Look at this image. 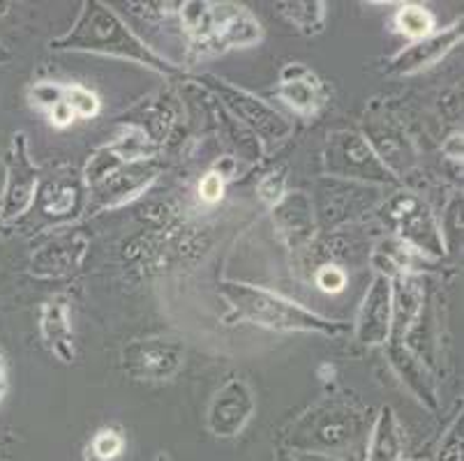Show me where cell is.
<instances>
[{"instance_id": "1", "label": "cell", "mask_w": 464, "mask_h": 461, "mask_svg": "<svg viewBox=\"0 0 464 461\" xmlns=\"http://www.w3.org/2000/svg\"><path fill=\"white\" fill-rule=\"evenodd\" d=\"M53 46L56 49L109 53V56L130 58V61L149 65L158 72H171L167 61H162L132 31H128V25L118 19L107 5L95 3V0L83 5V12L74 28L65 37L53 42Z\"/></svg>"}, {"instance_id": "2", "label": "cell", "mask_w": 464, "mask_h": 461, "mask_svg": "<svg viewBox=\"0 0 464 461\" xmlns=\"http://www.w3.org/2000/svg\"><path fill=\"white\" fill-rule=\"evenodd\" d=\"M222 293L229 300L231 307L238 312L240 319H247L268 330H282V332H324V335H337L342 325L322 319L303 310L291 300L271 291L255 289L247 284H222Z\"/></svg>"}, {"instance_id": "3", "label": "cell", "mask_w": 464, "mask_h": 461, "mask_svg": "<svg viewBox=\"0 0 464 461\" xmlns=\"http://www.w3.org/2000/svg\"><path fill=\"white\" fill-rule=\"evenodd\" d=\"M362 413L349 404H324L307 413L296 429L291 431L289 443L303 455L331 456L333 452L349 447L362 437Z\"/></svg>"}, {"instance_id": "4", "label": "cell", "mask_w": 464, "mask_h": 461, "mask_svg": "<svg viewBox=\"0 0 464 461\" xmlns=\"http://www.w3.org/2000/svg\"><path fill=\"white\" fill-rule=\"evenodd\" d=\"M326 168L333 176L370 180V183H393V173L379 159L368 139L353 132L333 134L326 148Z\"/></svg>"}, {"instance_id": "5", "label": "cell", "mask_w": 464, "mask_h": 461, "mask_svg": "<svg viewBox=\"0 0 464 461\" xmlns=\"http://www.w3.org/2000/svg\"><path fill=\"white\" fill-rule=\"evenodd\" d=\"M37 171L33 167L26 150V134L19 132L12 137L10 159H7V183L0 201V215L14 219L26 213L35 201Z\"/></svg>"}, {"instance_id": "6", "label": "cell", "mask_w": 464, "mask_h": 461, "mask_svg": "<svg viewBox=\"0 0 464 461\" xmlns=\"http://www.w3.org/2000/svg\"><path fill=\"white\" fill-rule=\"evenodd\" d=\"M255 413V397L246 380H229L213 397L208 408V429L218 438H234Z\"/></svg>"}, {"instance_id": "7", "label": "cell", "mask_w": 464, "mask_h": 461, "mask_svg": "<svg viewBox=\"0 0 464 461\" xmlns=\"http://www.w3.org/2000/svg\"><path fill=\"white\" fill-rule=\"evenodd\" d=\"M208 82L213 83V88L219 92V97L227 101V107H229L240 120H246L247 125L255 127L261 137L282 139L289 134V122H286L276 109L268 107L266 101L256 100L250 92L229 86V83L222 82V79H215V76H208Z\"/></svg>"}, {"instance_id": "8", "label": "cell", "mask_w": 464, "mask_h": 461, "mask_svg": "<svg viewBox=\"0 0 464 461\" xmlns=\"http://www.w3.org/2000/svg\"><path fill=\"white\" fill-rule=\"evenodd\" d=\"M125 370L137 379L162 380L183 365V349L171 340H143L125 349Z\"/></svg>"}, {"instance_id": "9", "label": "cell", "mask_w": 464, "mask_h": 461, "mask_svg": "<svg viewBox=\"0 0 464 461\" xmlns=\"http://www.w3.org/2000/svg\"><path fill=\"white\" fill-rule=\"evenodd\" d=\"M393 217L398 219L400 235H402L404 243L413 245L420 252H444V240H441V234H439L437 222H434L428 206L420 203L419 198L400 197L393 203Z\"/></svg>"}, {"instance_id": "10", "label": "cell", "mask_w": 464, "mask_h": 461, "mask_svg": "<svg viewBox=\"0 0 464 461\" xmlns=\"http://www.w3.org/2000/svg\"><path fill=\"white\" fill-rule=\"evenodd\" d=\"M261 40V25L246 7L234 3H213V35L204 46L219 49H236V46H252Z\"/></svg>"}, {"instance_id": "11", "label": "cell", "mask_w": 464, "mask_h": 461, "mask_svg": "<svg viewBox=\"0 0 464 461\" xmlns=\"http://www.w3.org/2000/svg\"><path fill=\"white\" fill-rule=\"evenodd\" d=\"M391 279L379 274L374 277L368 295L362 300L358 314V341L362 344H383L391 332Z\"/></svg>"}, {"instance_id": "12", "label": "cell", "mask_w": 464, "mask_h": 461, "mask_svg": "<svg viewBox=\"0 0 464 461\" xmlns=\"http://www.w3.org/2000/svg\"><path fill=\"white\" fill-rule=\"evenodd\" d=\"M459 40H462V28H459V25H453V28L439 33V35L423 37V40H419L416 44L400 51L398 56L391 61V72L411 74V72H419L423 70V67L434 65V62L441 61Z\"/></svg>"}, {"instance_id": "13", "label": "cell", "mask_w": 464, "mask_h": 461, "mask_svg": "<svg viewBox=\"0 0 464 461\" xmlns=\"http://www.w3.org/2000/svg\"><path fill=\"white\" fill-rule=\"evenodd\" d=\"M282 101H286L291 109L303 116H310L316 109L322 107L324 92L322 83L312 74L307 67L303 65H289L282 72V83L277 91Z\"/></svg>"}, {"instance_id": "14", "label": "cell", "mask_w": 464, "mask_h": 461, "mask_svg": "<svg viewBox=\"0 0 464 461\" xmlns=\"http://www.w3.org/2000/svg\"><path fill=\"white\" fill-rule=\"evenodd\" d=\"M42 337L53 355H58L63 362L74 360V344H72V325L67 303L63 298L49 300L42 307L40 319Z\"/></svg>"}, {"instance_id": "15", "label": "cell", "mask_w": 464, "mask_h": 461, "mask_svg": "<svg viewBox=\"0 0 464 461\" xmlns=\"http://www.w3.org/2000/svg\"><path fill=\"white\" fill-rule=\"evenodd\" d=\"M402 429L391 408H382L377 425L370 434V447L365 461H400L402 456Z\"/></svg>"}, {"instance_id": "16", "label": "cell", "mask_w": 464, "mask_h": 461, "mask_svg": "<svg viewBox=\"0 0 464 461\" xmlns=\"http://www.w3.org/2000/svg\"><path fill=\"white\" fill-rule=\"evenodd\" d=\"M282 16L289 19V24H294L301 33H322L324 24H326V3H319V0H305V3H280Z\"/></svg>"}, {"instance_id": "17", "label": "cell", "mask_w": 464, "mask_h": 461, "mask_svg": "<svg viewBox=\"0 0 464 461\" xmlns=\"http://www.w3.org/2000/svg\"><path fill=\"white\" fill-rule=\"evenodd\" d=\"M395 24H398V31L404 33L407 37L413 40H423L432 33L434 28V16L430 14V10L419 5H404L402 10L395 16Z\"/></svg>"}, {"instance_id": "18", "label": "cell", "mask_w": 464, "mask_h": 461, "mask_svg": "<svg viewBox=\"0 0 464 461\" xmlns=\"http://www.w3.org/2000/svg\"><path fill=\"white\" fill-rule=\"evenodd\" d=\"M123 437L113 429H104L92 437L86 447V461H111L123 452Z\"/></svg>"}, {"instance_id": "19", "label": "cell", "mask_w": 464, "mask_h": 461, "mask_svg": "<svg viewBox=\"0 0 464 461\" xmlns=\"http://www.w3.org/2000/svg\"><path fill=\"white\" fill-rule=\"evenodd\" d=\"M65 104L74 118H92L100 111V100L82 86L65 88Z\"/></svg>"}, {"instance_id": "20", "label": "cell", "mask_w": 464, "mask_h": 461, "mask_svg": "<svg viewBox=\"0 0 464 461\" xmlns=\"http://www.w3.org/2000/svg\"><path fill=\"white\" fill-rule=\"evenodd\" d=\"M28 97H31L33 107L44 109V111L52 113L53 109L65 100V86H58V83H52V82L35 83V86L28 91Z\"/></svg>"}, {"instance_id": "21", "label": "cell", "mask_w": 464, "mask_h": 461, "mask_svg": "<svg viewBox=\"0 0 464 461\" xmlns=\"http://www.w3.org/2000/svg\"><path fill=\"white\" fill-rule=\"evenodd\" d=\"M316 286L326 293H340L347 286V273L337 265H324L316 273Z\"/></svg>"}, {"instance_id": "22", "label": "cell", "mask_w": 464, "mask_h": 461, "mask_svg": "<svg viewBox=\"0 0 464 461\" xmlns=\"http://www.w3.org/2000/svg\"><path fill=\"white\" fill-rule=\"evenodd\" d=\"M282 194H285V176H280V173H273V176H266L264 180H261L259 185V197L264 198L266 203H271V206H276V203L282 201Z\"/></svg>"}, {"instance_id": "23", "label": "cell", "mask_w": 464, "mask_h": 461, "mask_svg": "<svg viewBox=\"0 0 464 461\" xmlns=\"http://www.w3.org/2000/svg\"><path fill=\"white\" fill-rule=\"evenodd\" d=\"M439 461H462V425H455L450 431V437L439 450Z\"/></svg>"}, {"instance_id": "24", "label": "cell", "mask_w": 464, "mask_h": 461, "mask_svg": "<svg viewBox=\"0 0 464 461\" xmlns=\"http://www.w3.org/2000/svg\"><path fill=\"white\" fill-rule=\"evenodd\" d=\"M199 192H201V198H204V201H208V203L219 201V198H222V192H225L222 176H218V173H208V176L201 180Z\"/></svg>"}, {"instance_id": "25", "label": "cell", "mask_w": 464, "mask_h": 461, "mask_svg": "<svg viewBox=\"0 0 464 461\" xmlns=\"http://www.w3.org/2000/svg\"><path fill=\"white\" fill-rule=\"evenodd\" d=\"M72 120H74V116H72V111L67 109L65 100H63L61 104H58V107L52 111V122H56L58 127H65V125H70Z\"/></svg>"}, {"instance_id": "26", "label": "cell", "mask_w": 464, "mask_h": 461, "mask_svg": "<svg viewBox=\"0 0 464 461\" xmlns=\"http://www.w3.org/2000/svg\"><path fill=\"white\" fill-rule=\"evenodd\" d=\"M449 143H453V150H450V146H444L446 155L453 159H462V134H453Z\"/></svg>"}, {"instance_id": "27", "label": "cell", "mask_w": 464, "mask_h": 461, "mask_svg": "<svg viewBox=\"0 0 464 461\" xmlns=\"http://www.w3.org/2000/svg\"><path fill=\"white\" fill-rule=\"evenodd\" d=\"M12 61V53L10 49H7L5 44H3V40H0V65H5V62Z\"/></svg>"}, {"instance_id": "28", "label": "cell", "mask_w": 464, "mask_h": 461, "mask_svg": "<svg viewBox=\"0 0 464 461\" xmlns=\"http://www.w3.org/2000/svg\"><path fill=\"white\" fill-rule=\"evenodd\" d=\"M296 461H335L333 456H322V455H303V456H296Z\"/></svg>"}, {"instance_id": "29", "label": "cell", "mask_w": 464, "mask_h": 461, "mask_svg": "<svg viewBox=\"0 0 464 461\" xmlns=\"http://www.w3.org/2000/svg\"><path fill=\"white\" fill-rule=\"evenodd\" d=\"M277 461H296V456H289V455H280V459Z\"/></svg>"}, {"instance_id": "30", "label": "cell", "mask_w": 464, "mask_h": 461, "mask_svg": "<svg viewBox=\"0 0 464 461\" xmlns=\"http://www.w3.org/2000/svg\"><path fill=\"white\" fill-rule=\"evenodd\" d=\"M3 395H5V380L0 383V399H3Z\"/></svg>"}, {"instance_id": "31", "label": "cell", "mask_w": 464, "mask_h": 461, "mask_svg": "<svg viewBox=\"0 0 464 461\" xmlns=\"http://www.w3.org/2000/svg\"><path fill=\"white\" fill-rule=\"evenodd\" d=\"M400 461H402V459H400Z\"/></svg>"}]
</instances>
